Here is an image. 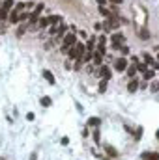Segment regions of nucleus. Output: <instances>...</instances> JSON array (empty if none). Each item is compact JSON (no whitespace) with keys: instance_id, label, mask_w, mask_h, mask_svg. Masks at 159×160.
Wrapping results in <instances>:
<instances>
[{"instance_id":"1","label":"nucleus","mask_w":159,"mask_h":160,"mask_svg":"<svg viewBox=\"0 0 159 160\" xmlns=\"http://www.w3.org/2000/svg\"><path fill=\"white\" fill-rule=\"evenodd\" d=\"M84 50H86V45L82 43H75L70 50H67V56H70V60H82V56H84Z\"/></svg>"},{"instance_id":"2","label":"nucleus","mask_w":159,"mask_h":160,"mask_svg":"<svg viewBox=\"0 0 159 160\" xmlns=\"http://www.w3.org/2000/svg\"><path fill=\"white\" fill-rule=\"evenodd\" d=\"M77 43V37H75V34L70 32V34H66L64 37H62V45H60V52H67L70 48Z\"/></svg>"},{"instance_id":"3","label":"nucleus","mask_w":159,"mask_h":160,"mask_svg":"<svg viewBox=\"0 0 159 160\" xmlns=\"http://www.w3.org/2000/svg\"><path fill=\"white\" fill-rule=\"evenodd\" d=\"M43 8H45V4H36L34 6V9H32V13H30V24H36L38 20H39V13L43 11Z\"/></svg>"},{"instance_id":"4","label":"nucleus","mask_w":159,"mask_h":160,"mask_svg":"<svg viewBox=\"0 0 159 160\" xmlns=\"http://www.w3.org/2000/svg\"><path fill=\"white\" fill-rule=\"evenodd\" d=\"M127 69V60L126 58H118L114 61V71H118V73H124Z\"/></svg>"},{"instance_id":"5","label":"nucleus","mask_w":159,"mask_h":160,"mask_svg":"<svg viewBox=\"0 0 159 160\" xmlns=\"http://www.w3.org/2000/svg\"><path fill=\"white\" fill-rule=\"evenodd\" d=\"M122 43H126V37H124L120 32H114V34H112V47H114V48H120Z\"/></svg>"},{"instance_id":"6","label":"nucleus","mask_w":159,"mask_h":160,"mask_svg":"<svg viewBox=\"0 0 159 160\" xmlns=\"http://www.w3.org/2000/svg\"><path fill=\"white\" fill-rule=\"evenodd\" d=\"M43 76H45V80L49 82L51 86H54V84H56V80H54V75L49 71V69H45V71H43Z\"/></svg>"},{"instance_id":"7","label":"nucleus","mask_w":159,"mask_h":160,"mask_svg":"<svg viewBox=\"0 0 159 160\" xmlns=\"http://www.w3.org/2000/svg\"><path fill=\"white\" fill-rule=\"evenodd\" d=\"M66 30H67V26H66V23H60V26H58V30H56V37L58 39H62L66 36Z\"/></svg>"},{"instance_id":"8","label":"nucleus","mask_w":159,"mask_h":160,"mask_svg":"<svg viewBox=\"0 0 159 160\" xmlns=\"http://www.w3.org/2000/svg\"><path fill=\"white\" fill-rule=\"evenodd\" d=\"M110 69L107 67V65H101V76H103V80H110Z\"/></svg>"},{"instance_id":"9","label":"nucleus","mask_w":159,"mask_h":160,"mask_svg":"<svg viewBox=\"0 0 159 160\" xmlns=\"http://www.w3.org/2000/svg\"><path fill=\"white\" fill-rule=\"evenodd\" d=\"M38 26H39V28H49V26H51V19H49V17L39 19V20H38Z\"/></svg>"},{"instance_id":"10","label":"nucleus","mask_w":159,"mask_h":160,"mask_svg":"<svg viewBox=\"0 0 159 160\" xmlns=\"http://www.w3.org/2000/svg\"><path fill=\"white\" fill-rule=\"evenodd\" d=\"M137 89H139V82H137V80H131L129 84H127V91H129V93H135Z\"/></svg>"},{"instance_id":"11","label":"nucleus","mask_w":159,"mask_h":160,"mask_svg":"<svg viewBox=\"0 0 159 160\" xmlns=\"http://www.w3.org/2000/svg\"><path fill=\"white\" fill-rule=\"evenodd\" d=\"M99 125H101L99 117H90V119H88V127H99Z\"/></svg>"},{"instance_id":"12","label":"nucleus","mask_w":159,"mask_h":160,"mask_svg":"<svg viewBox=\"0 0 159 160\" xmlns=\"http://www.w3.org/2000/svg\"><path fill=\"white\" fill-rule=\"evenodd\" d=\"M10 23H11V24H17V23H19V13H17L15 9L10 13Z\"/></svg>"},{"instance_id":"13","label":"nucleus","mask_w":159,"mask_h":160,"mask_svg":"<svg viewBox=\"0 0 159 160\" xmlns=\"http://www.w3.org/2000/svg\"><path fill=\"white\" fill-rule=\"evenodd\" d=\"M11 6H13V0H4V2H2V8H0V9H2V11H10Z\"/></svg>"},{"instance_id":"14","label":"nucleus","mask_w":159,"mask_h":160,"mask_svg":"<svg viewBox=\"0 0 159 160\" xmlns=\"http://www.w3.org/2000/svg\"><path fill=\"white\" fill-rule=\"evenodd\" d=\"M127 75H129V78H135V75H137V65H127Z\"/></svg>"},{"instance_id":"15","label":"nucleus","mask_w":159,"mask_h":160,"mask_svg":"<svg viewBox=\"0 0 159 160\" xmlns=\"http://www.w3.org/2000/svg\"><path fill=\"white\" fill-rule=\"evenodd\" d=\"M155 76V71L154 69H146V71H144V80H152Z\"/></svg>"},{"instance_id":"16","label":"nucleus","mask_w":159,"mask_h":160,"mask_svg":"<svg viewBox=\"0 0 159 160\" xmlns=\"http://www.w3.org/2000/svg\"><path fill=\"white\" fill-rule=\"evenodd\" d=\"M99 13H101L103 17H109V19H110V17H114L112 13H110V11H109V9L105 8V6H99Z\"/></svg>"},{"instance_id":"17","label":"nucleus","mask_w":159,"mask_h":160,"mask_svg":"<svg viewBox=\"0 0 159 160\" xmlns=\"http://www.w3.org/2000/svg\"><path fill=\"white\" fill-rule=\"evenodd\" d=\"M144 160H159L157 153H144Z\"/></svg>"},{"instance_id":"18","label":"nucleus","mask_w":159,"mask_h":160,"mask_svg":"<svg viewBox=\"0 0 159 160\" xmlns=\"http://www.w3.org/2000/svg\"><path fill=\"white\" fill-rule=\"evenodd\" d=\"M142 58H144V64H146V65H152V64H154V61H155V60L152 58L148 52H144V56H142Z\"/></svg>"},{"instance_id":"19","label":"nucleus","mask_w":159,"mask_h":160,"mask_svg":"<svg viewBox=\"0 0 159 160\" xmlns=\"http://www.w3.org/2000/svg\"><path fill=\"white\" fill-rule=\"evenodd\" d=\"M49 19H51V26H53V24H58V23H62V17H60V15H51Z\"/></svg>"},{"instance_id":"20","label":"nucleus","mask_w":159,"mask_h":160,"mask_svg":"<svg viewBox=\"0 0 159 160\" xmlns=\"http://www.w3.org/2000/svg\"><path fill=\"white\" fill-rule=\"evenodd\" d=\"M98 91H99V93H105V91H107V80H101V82H99Z\"/></svg>"},{"instance_id":"21","label":"nucleus","mask_w":159,"mask_h":160,"mask_svg":"<svg viewBox=\"0 0 159 160\" xmlns=\"http://www.w3.org/2000/svg\"><path fill=\"white\" fill-rule=\"evenodd\" d=\"M135 65H137V71H141V73H144V71L148 69V65L144 64V61H141V64H135Z\"/></svg>"},{"instance_id":"22","label":"nucleus","mask_w":159,"mask_h":160,"mask_svg":"<svg viewBox=\"0 0 159 160\" xmlns=\"http://www.w3.org/2000/svg\"><path fill=\"white\" fill-rule=\"evenodd\" d=\"M39 102L43 104V106H51V102H53V101H51V97H41V101H39Z\"/></svg>"},{"instance_id":"23","label":"nucleus","mask_w":159,"mask_h":160,"mask_svg":"<svg viewBox=\"0 0 159 160\" xmlns=\"http://www.w3.org/2000/svg\"><path fill=\"white\" fill-rule=\"evenodd\" d=\"M105 149L110 153V156H118V153H116V149H114V147H110V145H105Z\"/></svg>"},{"instance_id":"24","label":"nucleus","mask_w":159,"mask_h":160,"mask_svg":"<svg viewBox=\"0 0 159 160\" xmlns=\"http://www.w3.org/2000/svg\"><path fill=\"white\" fill-rule=\"evenodd\" d=\"M150 89H152L154 93H155V91H159V82H157V80H154V82H152V86H150Z\"/></svg>"},{"instance_id":"25","label":"nucleus","mask_w":159,"mask_h":160,"mask_svg":"<svg viewBox=\"0 0 159 160\" xmlns=\"http://www.w3.org/2000/svg\"><path fill=\"white\" fill-rule=\"evenodd\" d=\"M28 17H30V13H21V15H19V23H24Z\"/></svg>"},{"instance_id":"26","label":"nucleus","mask_w":159,"mask_h":160,"mask_svg":"<svg viewBox=\"0 0 159 160\" xmlns=\"http://www.w3.org/2000/svg\"><path fill=\"white\" fill-rule=\"evenodd\" d=\"M141 136H142V129L139 127V129H137V132H135V142H139V140H141Z\"/></svg>"},{"instance_id":"27","label":"nucleus","mask_w":159,"mask_h":160,"mask_svg":"<svg viewBox=\"0 0 159 160\" xmlns=\"http://www.w3.org/2000/svg\"><path fill=\"white\" fill-rule=\"evenodd\" d=\"M56 30H58V24H53L49 28V34H51V36H56Z\"/></svg>"},{"instance_id":"28","label":"nucleus","mask_w":159,"mask_h":160,"mask_svg":"<svg viewBox=\"0 0 159 160\" xmlns=\"http://www.w3.org/2000/svg\"><path fill=\"white\" fill-rule=\"evenodd\" d=\"M94 142L99 143V130H98V127H95V132H94Z\"/></svg>"},{"instance_id":"29","label":"nucleus","mask_w":159,"mask_h":160,"mask_svg":"<svg viewBox=\"0 0 159 160\" xmlns=\"http://www.w3.org/2000/svg\"><path fill=\"white\" fill-rule=\"evenodd\" d=\"M24 30H26V26H24V24H21V26H19V30H17V36H23Z\"/></svg>"},{"instance_id":"30","label":"nucleus","mask_w":159,"mask_h":160,"mask_svg":"<svg viewBox=\"0 0 159 160\" xmlns=\"http://www.w3.org/2000/svg\"><path fill=\"white\" fill-rule=\"evenodd\" d=\"M141 37H142V39H148V37H150V36H148V30H142V32H141Z\"/></svg>"},{"instance_id":"31","label":"nucleus","mask_w":159,"mask_h":160,"mask_svg":"<svg viewBox=\"0 0 159 160\" xmlns=\"http://www.w3.org/2000/svg\"><path fill=\"white\" fill-rule=\"evenodd\" d=\"M34 6H36V4H34V2H26V4H24V8H28V9H32V8H34Z\"/></svg>"},{"instance_id":"32","label":"nucleus","mask_w":159,"mask_h":160,"mask_svg":"<svg viewBox=\"0 0 159 160\" xmlns=\"http://www.w3.org/2000/svg\"><path fill=\"white\" fill-rule=\"evenodd\" d=\"M23 8H24V4H17V6H15V11L19 13V11H21V9H23Z\"/></svg>"},{"instance_id":"33","label":"nucleus","mask_w":159,"mask_h":160,"mask_svg":"<svg viewBox=\"0 0 159 160\" xmlns=\"http://www.w3.org/2000/svg\"><path fill=\"white\" fill-rule=\"evenodd\" d=\"M120 50H122V54H129V48H127V47H122Z\"/></svg>"},{"instance_id":"34","label":"nucleus","mask_w":159,"mask_h":160,"mask_svg":"<svg viewBox=\"0 0 159 160\" xmlns=\"http://www.w3.org/2000/svg\"><path fill=\"white\" fill-rule=\"evenodd\" d=\"M152 67H154V71H157V69H159V61H154V64H152Z\"/></svg>"},{"instance_id":"35","label":"nucleus","mask_w":159,"mask_h":160,"mask_svg":"<svg viewBox=\"0 0 159 160\" xmlns=\"http://www.w3.org/2000/svg\"><path fill=\"white\" fill-rule=\"evenodd\" d=\"M110 4H114V6H118V4H122V0H109Z\"/></svg>"},{"instance_id":"36","label":"nucleus","mask_w":159,"mask_h":160,"mask_svg":"<svg viewBox=\"0 0 159 160\" xmlns=\"http://www.w3.org/2000/svg\"><path fill=\"white\" fill-rule=\"evenodd\" d=\"M70 143V138H62V145H67Z\"/></svg>"},{"instance_id":"37","label":"nucleus","mask_w":159,"mask_h":160,"mask_svg":"<svg viewBox=\"0 0 159 160\" xmlns=\"http://www.w3.org/2000/svg\"><path fill=\"white\" fill-rule=\"evenodd\" d=\"M95 2H98L99 6H105V4H107V0H95Z\"/></svg>"},{"instance_id":"38","label":"nucleus","mask_w":159,"mask_h":160,"mask_svg":"<svg viewBox=\"0 0 159 160\" xmlns=\"http://www.w3.org/2000/svg\"><path fill=\"white\" fill-rule=\"evenodd\" d=\"M157 138H159V130H157Z\"/></svg>"},{"instance_id":"39","label":"nucleus","mask_w":159,"mask_h":160,"mask_svg":"<svg viewBox=\"0 0 159 160\" xmlns=\"http://www.w3.org/2000/svg\"><path fill=\"white\" fill-rule=\"evenodd\" d=\"M157 61H159V54H157Z\"/></svg>"},{"instance_id":"40","label":"nucleus","mask_w":159,"mask_h":160,"mask_svg":"<svg viewBox=\"0 0 159 160\" xmlns=\"http://www.w3.org/2000/svg\"><path fill=\"white\" fill-rule=\"evenodd\" d=\"M0 6H2V4H0Z\"/></svg>"}]
</instances>
